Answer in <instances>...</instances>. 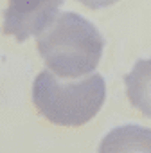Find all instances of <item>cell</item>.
Segmentation results:
<instances>
[{"label":"cell","instance_id":"cell-5","mask_svg":"<svg viewBox=\"0 0 151 153\" xmlns=\"http://www.w3.org/2000/svg\"><path fill=\"white\" fill-rule=\"evenodd\" d=\"M101 151H151V130L128 126L108 133Z\"/></svg>","mask_w":151,"mask_h":153},{"label":"cell","instance_id":"cell-6","mask_svg":"<svg viewBox=\"0 0 151 153\" xmlns=\"http://www.w3.org/2000/svg\"><path fill=\"white\" fill-rule=\"evenodd\" d=\"M78 2L88 9H101V7H108V6L117 4L119 0H78Z\"/></svg>","mask_w":151,"mask_h":153},{"label":"cell","instance_id":"cell-1","mask_svg":"<svg viewBox=\"0 0 151 153\" xmlns=\"http://www.w3.org/2000/svg\"><path fill=\"white\" fill-rule=\"evenodd\" d=\"M36 49L56 76L72 79L99 65L104 40L81 15L61 13L36 36Z\"/></svg>","mask_w":151,"mask_h":153},{"label":"cell","instance_id":"cell-2","mask_svg":"<svg viewBox=\"0 0 151 153\" xmlns=\"http://www.w3.org/2000/svg\"><path fill=\"white\" fill-rule=\"evenodd\" d=\"M103 76L92 74L76 81H61L56 74L41 70L33 85V105L50 124L79 128L92 121L104 105Z\"/></svg>","mask_w":151,"mask_h":153},{"label":"cell","instance_id":"cell-4","mask_svg":"<svg viewBox=\"0 0 151 153\" xmlns=\"http://www.w3.org/2000/svg\"><path fill=\"white\" fill-rule=\"evenodd\" d=\"M124 85L131 106L151 119V58L135 63L131 72L124 78Z\"/></svg>","mask_w":151,"mask_h":153},{"label":"cell","instance_id":"cell-3","mask_svg":"<svg viewBox=\"0 0 151 153\" xmlns=\"http://www.w3.org/2000/svg\"><path fill=\"white\" fill-rule=\"evenodd\" d=\"M63 0H7L2 33L18 42L38 36L56 16Z\"/></svg>","mask_w":151,"mask_h":153}]
</instances>
